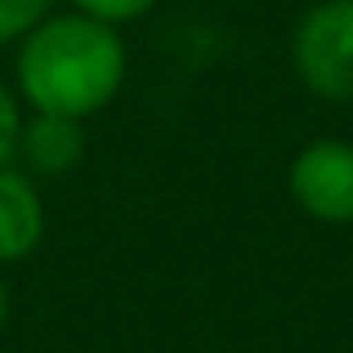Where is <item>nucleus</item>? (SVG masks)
I'll use <instances>...</instances> for the list:
<instances>
[{
  "mask_svg": "<svg viewBox=\"0 0 353 353\" xmlns=\"http://www.w3.org/2000/svg\"><path fill=\"white\" fill-rule=\"evenodd\" d=\"M130 77V45L121 27L54 9L18 41L14 90L27 112L90 121L117 103Z\"/></svg>",
  "mask_w": 353,
  "mask_h": 353,
  "instance_id": "1",
  "label": "nucleus"
},
{
  "mask_svg": "<svg viewBox=\"0 0 353 353\" xmlns=\"http://www.w3.org/2000/svg\"><path fill=\"white\" fill-rule=\"evenodd\" d=\"M291 68L322 103H353V0H318L291 32Z\"/></svg>",
  "mask_w": 353,
  "mask_h": 353,
  "instance_id": "2",
  "label": "nucleus"
},
{
  "mask_svg": "<svg viewBox=\"0 0 353 353\" xmlns=\"http://www.w3.org/2000/svg\"><path fill=\"white\" fill-rule=\"evenodd\" d=\"M286 192L295 210L318 224H353V143L349 139H309L286 165Z\"/></svg>",
  "mask_w": 353,
  "mask_h": 353,
  "instance_id": "3",
  "label": "nucleus"
},
{
  "mask_svg": "<svg viewBox=\"0 0 353 353\" xmlns=\"http://www.w3.org/2000/svg\"><path fill=\"white\" fill-rule=\"evenodd\" d=\"M23 170L32 179H63L85 161V121L54 117V112H27L18 130V152Z\"/></svg>",
  "mask_w": 353,
  "mask_h": 353,
  "instance_id": "4",
  "label": "nucleus"
},
{
  "mask_svg": "<svg viewBox=\"0 0 353 353\" xmlns=\"http://www.w3.org/2000/svg\"><path fill=\"white\" fill-rule=\"evenodd\" d=\"M45 197L23 165H0V264H23L45 241Z\"/></svg>",
  "mask_w": 353,
  "mask_h": 353,
  "instance_id": "5",
  "label": "nucleus"
},
{
  "mask_svg": "<svg viewBox=\"0 0 353 353\" xmlns=\"http://www.w3.org/2000/svg\"><path fill=\"white\" fill-rule=\"evenodd\" d=\"M59 0H0V50L18 45L45 14H54Z\"/></svg>",
  "mask_w": 353,
  "mask_h": 353,
  "instance_id": "6",
  "label": "nucleus"
},
{
  "mask_svg": "<svg viewBox=\"0 0 353 353\" xmlns=\"http://www.w3.org/2000/svg\"><path fill=\"white\" fill-rule=\"evenodd\" d=\"M77 14L85 18H99V23L108 27H130L139 23V18H148L157 9V0H68Z\"/></svg>",
  "mask_w": 353,
  "mask_h": 353,
  "instance_id": "7",
  "label": "nucleus"
},
{
  "mask_svg": "<svg viewBox=\"0 0 353 353\" xmlns=\"http://www.w3.org/2000/svg\"><path fill=\"white\" fill-rule=\"evenodd\" d=\"M23 117H27V108H23V99H18V90L9 85L5 77H0V165H9V161H14V152H18V130H23Z\"/></svg>",
  "mask_w": 353,
  "mask_h": 353,
  "instance_id": "8",
  "label": "nucleus"
},
{
  "mask_svg": "<svg viewBox=\"0 0 353 353\" xmlns=\"http://www.w3.org/2000/svg\"><path fill=\"white\" fill-rule=\"evenodd\" d=\"M5 322H9V286L0 277V331H5Z\"/></svg>",
  "mask_w": 353,
  "mask_h": 353,
  "instance_id": "9",
  "label": "nucleus"
}]
</instances>
